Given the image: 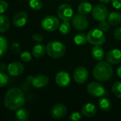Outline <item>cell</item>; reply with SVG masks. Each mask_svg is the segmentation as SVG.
I'll use <instances>...</instances> for the list:
<instances>
[{
	"mask_svg": "<svg viewBox=\"0 0 121 121\" xmlns=\"http://www.w3.org/2000/svg\"><path fill=\"white\" fill-rule=\"evenodd\" d=\"M26 103V97L23 91L17 87L9 89L4 99V106L10 111H17Z\"/></svg>",
	"mask_w": 121,
	"mask_h": 121,
	"instance_id": "1",
	"label": "cell"
},
{
	"mask_svg": "<svg viewBox=\"0 0 121 121\" xmlns=\"http://www.w3.org/2000/svg\"><path fill=\"white\" fill-rule=\"evenodd\" d=\"M113 74L111 64L108 61H100L93 69L94 77L100 82H106L111 79Z\"/></svg>",
	"mask_w": 121,
	"mask_h": 121,
	"instance_id": "2",
	"label": "cell"
},
{
	"mask_svg": "<svg viewBox=\"0 0 121 121\" xmlns=\"http://www.w3.org/2000/svg\"><path fill=\"white\" fill-rule=\"evenodd\" d=\"M47 54L53 59L60 58L65 54L66 48L65 45L60 41H51L46 45Z\"/></svg>",
	"mask_w": 121,
	"mask_h": 121,
	"instance_id": "3",
	"label": "cell"
},
{
	"mask_svg": "<svg viewBox=\"0 0 121 121\" xmlns=\"http://www.w3.org/2000/svg\"><path fill=\"white\" fill-rule=\"evenodd\" d=\"M101 30L100 29H92L88 32L87 40L93 45H101L106 42V36Z\"/></svg>",
	"mask_w": 121,
	"mask_h": 121,
	"instance_id": "4",
	"label": "cell"
},
{
	"mask_svg": "<svg viewBox=\"0 0 121 121\" xmlns=\"http://www.w3.org/2000/svg\"><path fill=\"white\" fill-rule=\"evenodd\" d=\"M86 90L89 94L98 98L106 96L108 94L104 86L101 84L96 82H92L89 83L86 86Z\"/></svg>",
	"mask_w": 121,
	"mask_h": 121,
	"instance_id": "5",
	"label": "cell"
},
{
	"mask_svg": "<svg viewBox=\"0 0 121 121\" xmlns=\"http://www.w3.org/2000/svg\"><path fill=\"white\" fill-rule=\"evenodd\" d=\"M60 21L58 18L55 16H47L41 22V26L43 29L48 32H53L56 30L60 26Z\"/></svg>",
	"mask_w": 121,
	"mask_h": 121,
	"instance_id": "6",
	"label": "cell"
},
{
	"mask_svg": "<svg viewBox=\"0 0 121 121\" xmlns=\"http://www.w3.org/2000/svg\"><path fill=\"white\" fill-rule=\"evenodd\" d=\"M26 82L36 89H41L49 84V79L44 74H38L35 77H27Z\"/></svg>",
	"mask_w": 121,
	"mask_h": 121,
	"instance_id": "7",
	"label": "cell"
},
{
	"mask_svg": "<svg viewBox=\"0 0 121 121\" xmlns=\"http://www.w3.org/2000/svg\"><path fill=\"white\" fill-rule=\"evenodd\" d=\"M58 18L62 21H69L74 16V11L72 7L68 4H62L60 5L57 11Z\"/></svg>",
	"mask_w": 121,
	"mask_h": 121,
	"instance_id": "8",
	"label": "cell"
},
{
	"mask_svg": "<svg viewBox=\"0 0 121 121\" xmlns=\"http://www.w3.org/2000/svg\"><path fill=\"white\" fill-rule=\"evenodd\" d=\"M91 14L93 18L96 21H106L108 16V10L104 4H96L93 7Z\"/></svg>",
	"mask_w": 121,
	"mask_h": 121,
	"instance_id": "9",
	"label": "cell"
},
{
	"mask_svg": "<svg viewBox=\"0 0 121 121\" xmlns=\"http://www.w3.org/2000/svg\"><path fill=\"white\" fill-rule=\"evenodd\" d=\"M72 24L75 29L78 30H84L88 28L89 21L85 15H82L79 13L72 17Z\"/></svg>",
	"mask_w": 121,
	"mask_h": 121,
	"instance_id": "10",
	"label": "cell"
},
{
	"mask_svg": "<svg viewBox=\"0 0 121 121\" xmlns=\"http://www.w3.org/2000/svg\"><path fill=\"white\" fill-rule=\"evenodd\" d=\"M74 81L79 84H84L89 77V72L84 67H77L73 73Z\"/></svg>",
	"mask_w": 121,
	"mask_h": 121,
	"instance_id": "11",
	"label": "cell"
},
{
	"mask_svg": "<svg viewBox=\"0 0 121 121\" xmlns=\"http://www.w3.org/2000/svg\"><path fill=\"white\" fill-rule=\"evenodd\" d=\"M67 108L62 104L55 105L51 109V116L55 120H60L65 117L67 114Z\"/></svg>",
	"mask_w": 121,
	"mask_h": 121,
	"instance_id": "12",
	"label": "cell"
},
{
	"mask_svg": "<svg viewBox=\"0 0 121 121\" xmlns=\"http://www.w3.org/2000/svg\"><path fill=\"white\" fill-rule=\"evenodd\" d=\"M55 80L58 86L61 87H66L70 84L71 77L67 72L65 71H61L57 73V74L55 75Z\"/></svg>",
	"mask_w": 121,
	"mask_h": 121,
	"instance_id": "13",
	"label": "cell"
},
{
	"mask_svg": "<svg viewBox=\"0 0 121 121\" xmlns=\"http://www.w3.org/2000/svg\"><path fill=\"white\" fill-rule=\"evenodd\" d=\"M7 71L9 74L12 77H18L21 75L24 71V66L22 63L18 62H14L10 63L7 67Z\"/></svg>",
	"mask_w": 121,
	"mask_h": 121,
	"instance_id": "14",
	"label": "cell"
},
{
	"mask_svg": "<svg viewBox=\"0 0 121 121\" xmlns=\"http://www.w3.org/2000/svg\"><path fill=\"white\" fill-rule=\"evenodd\" d=\"M106 60L112 64L117 65L121 62V50L119 49H113L106 54Z\"/></svg>",
	"mask_w": 121,
	"mask_h": 121,
	"instance_id": "15",
	"label": "cell"
},
{
	"mask_svg": "<svg viewBox=\"0 0 121 121\" xmlns=\"http://www.w3.org/2000/svg\"><path fill=\"white\" fill-rule=\"evenodd\" d=\"M28 16L26 11H19L15 14L13 18V23L16 27L24 26L28 21Z\"/></svg>",
	"mask_w": 121,
	"mask_h": 121,
	"instance_id": "16",
	"label": "cell"
},
{
	"mask_svg": "<svg viewBox=\"0 0 121 121\" xmlns=\"http://www.w3.org/2000/svg\"><path fill=\"white\" fill-rule=\"evenodd\" d=\"M97 108L94 104L87 103L84 104L82 108V113L86 118H91L96 115Z\"/></svg>",
	"mask_w": 121,
	"mask_h": 121,
	"instance_id": "17",
	"label": "cell"
},
{
	"mask_svg": "<svg viewBox=\"0 0 121 121\" xmlns=\"http://www.w3.org/2000/svg\"><path fill=\"white\" fill-rule=\"evenodd\" d=\"M45 53H47L46 46L43 44H37L32 49V55L36 58L42 57Z\"/></svg>",
	"mask_w": 121,
	"mask_h": 121,
	"instance_id": "18",
	"label": "cell"
},
{
	"mask_svg": "<svg viewBox=\"0 0 121 121\" xmlns=\"http://www.w3.org/2000/svg\"><path fill=\"white\" fill-rule=\"evenodd\" d=\"M104 50L101 45H94L91 50L92 57L97 61H102L104 57Z\"/></svg>",
	"mask_w": 121,
	"mask_h": 121,
	"instance_id": "19",
	"label": "cell"
},
{
	"mask_svg": "<svg viewBox=\"0 0 121 121\" xmlns=\"http://www.w3.org/2000/svg\"><path fill=\"white\" fill-rule=\"evenodd\" d=\"M98 105H99V107L100 108V109L105 112L109 111L112 107V104H111V101H110V99H108V98L104 97V96L101 97V99L99 100Z\"/></svg>",
	"mask_w": 121,
	"mask_h": 121,
	"instance_id": "20",
	"label": "cell"
},
{
	"mask_svg": "<svg viewBox=\"0 0 121 121\" xmlns=\"http://www.w3.org/2000/svg\"><path fill=\"white\" fill-rule=\"evenodd\" d=\"M10 27V20L6 15L1 13L0 16V33L6 32Z\"/></svg>",
	"mask_w": 121,
	"mask_h": 121,
	"instance_id": "21",
	"label": "cell"
},
{
	"mask_svg": "<svg viewBox=\"0 0 121 121\" xmlns=\"http://www.w3.org/2000/svg\"><path fill=\"white\" fill-rule=\"evenodd\" d=\"M93 6L88 1H83L80 3L78 6V13L82 15H87L92 11Z\"/></svg>",
	"mask_w": 121,
	"mask_h": 121,
	"instance_id": "22",
	"label": "cell"
},
{
	"mask_svg": "<svg viewBox=\"0 0 121 121\" xmlns=\"http://www.w3.org/2000/svg\"><path fill=\"white\" fill-rule=\"evenodd\" d=\"M108 21L111 26H118L121 23V14L118 12L113 11L108 14Z\"/></svg>",
	"mask_w": 121,
	"mask_h": 121,
	"instance_id": "23",
	"label": "cell"
},
{
	"mask_svg": "<svg viewBox=\"0 0 121 121\" xmlns=\"http://www.w3.org/2000/svg\"><path fill=\"white\" fill-rule=\"evenodd\" d=\"M29 118L28 111L23 108H20L16 112V119L18 121H26Z\"/></svg>",
	"mask_w": 121,
	"mask_h": 121,
	"instance_id": "24",
	"label": "cell"
},
{
	"mask_svg": "<svg viewBox=\"0 0 121 121\" xmlns=\"http://www.w3.org/2000/svg\"><path fill=\"white\" fill-rule=\"evenodd\" d=\"M74 42L77 45H83L88 42L87 35L85 33H79L74 37Z\"/></svg>",
	"mask_w": 121,
	"mask_h": 121,
	"instance_id": "25",
	"label": "cell"
},
{
	"mask_svg": "<svg viewBox=\"0 0 121 121\" xmlns=\"http://www.w3.org/2000/svg\"><path fill=\"white\" fill-rule=\"evenodd\" d=\"M8 47H9V44H8L7 39L4 35H1L0 36V56L1 57H2L6 53Z\"/></svg>",
	"mask_w": 121,
	"mask_h": 121,
	"instance_id": "26",
	"label": "cell"
},
{
	"mask_svg": "<svg viewBox=\"0 0 121 121\" xmlns=\"http://www.w3.org/2000/svg\"><path fill=\"white\" fill-rule=\"evenodd\" d=\"M59 30L60 32L63 35H67L68 33H69L71 30V25L69 21H63V22L60 23L59 26Z\"/></svg>",
	"mask_w": 121,
	"mask_h": 121,
	"instance_id": "27",
	"label": "cell"
},
{
	"mask_svg": "<svg viewBox=\"0 0 121 121\" xmlns=\"http://www.w3.org/2000/svg\"><path fill=\"white\" fill-rule=\"evenodd\" d=\"M111 91L116 97L121 99V82H116L112 86Z\"/></svg>",
	"mask_w": 121,
	"mask_h": 121,
	"instance_id": "28",
	"label": "cell"
},
{
	"mask_svg": "<svg viewBox=\"0 0 121 121\" xmlns=\"http://www.w3.org/2000/svg\"><path fill=\"white\" fill-rule=\"evenodd\" d=\"M29 5L30 8L35 11H39L43 7L42 0H30Z\"/></svg>",
	"mask_w": 121,
	"mask_h": 121,
	"instance_id": "29",
	"label": "cell"
},
{
	"mask_svg": "<svg viewBox=\"0 0 121 121\" xmlns=\"http://www.w3.org/2000/svg\"><path fill=\"white\" fill-rule=\"evenodd\" d=\"M21 60L24 62H28L31 60L32 59V55L30 52H27V51H24L22 53H21L20 55Z\"/></svg>",
	"mask_w": 121,
	"mask_h": 121,
	"instance_id": "30",
	"label": "cell"
},
{
	"mask_svg": "<svg viewBox=\"0 0 121 121\" xmlns=\"http://www.w3.org/2000/svg\"><path fill=\"white\" fill-rule=\"evenodd\" d=\"M9 82V77L8 76L4 73V72H0V86L4 87Z\"/></svg>",
	"mask_w": 121,
	"mask_h": 121,
	"instance_id": "31",
	"label": "cell"
},
{
	"mask_svg": "<svg viewBox=\"0 0 121 121\" xmlns=\"http://www.w3.org/2000/svg\"><path fill=\"white\" fill-rule=\"evenodd\" d=\"M99 29L101 30L103 32H107L109 28H110V23H108V21H100L99 23Z\"/></svg>",
	"mask_w": 121,
	"mask_h": 121,
	"instance_id": "32",
	"label": "cell"
},
{
	"mask_svg": "<svg viewBox=\"0 0 121 121\" xmlns=\"http://www.w3.org/2000/svg\"><path fill=\"white\" fill-rule=\"evenodd\" d=\"M82 116H83V114L79 112H74L69 116V118L72 121H80L82 118Z\"/></svg>",
	"mask_w": 121,
	"mask_h": 121,
	"instance_id": "33",
	"label": "cell"
},
{
	"mask_svg": "<svg viewBox=\"0 0 121 121\" xmlns=\"http://www.w3.org/2000/svg\"><path fill=\"white\" fill-rule=\"evenodd\" d=\"M11 52L13 53V54H18L20 50H21V45L18 43L17 42H13L11 45V48H10Z\"/></svg>",
	"mask_w": 121,
	"mask_h": 121,
	"instance_id": "34",
	"label": "cell"
},
{
	"mask_svg": "<svg viewBox=\"0 0 121 121\" xmlns=\"http://www.w3.org/2000/svg\"><path fill=\"white\" fill-rule=\"evenodd\" d=\"M9 5L6 1L4 0H1L0 1V10H1V13H4L6 12L8 9Z\"/></svg>",
	"mask_w": 121,
	"mask_h": 121,
	"instance_id": "35",
	"label": "cell"
},
{
	"mask_svg": "<svg viewBox=\"0 0 121 121\" xmlns=\"http://www.w3.org/2000/svg\"><path fill=\"white\" fill-rule=\"evenodd\" d=\"M32 39L35 41L36 43H41L43 42V37L40 35V34H38V33H34L32 35Z\"/></svg>",
	"mask_w": 121,
	"mask_h": 121,
	"instance_id": "36",
	"label": "cell"
},
{
	"mask_svg": "<svg viewBox=\"0 0 121 121\" xmlns=\"http://www.w3.org/2000/svg\"><path fill=\"white\" fill-rule=\"evenodd\" d=\"M113 35H114V37H115L116 39H117V40L121 41V27H119V28H116L114 30Z\"/></svg>",
	"mask_w": 121,
	"mask_h": 121,
	"instance_id": "37",
	"label": "cell"
},
{
	"mask_svg": "<svg viewBox=\"0 0 121 121\" xmlns=\"http://www.w3.org/2000/svg\"><path fill=\"white\" fill-rule=\"evenodd\" d=\"M112 5L116 9H121V0H112Z\"/></svg>",
	"mask_w": 121,
	"mask_h": 121,
	"instance_id": "38",
	"label": "cell"
},
{
	"mask_svg": "<svg viewBox=\"0 0 121 121\" xmlns=\"http://www.w3.org/2000/svg\"><path fill=\"white\" fill-rule=\"evenodd\" d=\"M6 69H7V67H6V65L4 63V62H1L0 63V72H4L5 70H6Z\"/></svg>",
	"mask_w": 121,
	"mask_h": 121,
	"instance_id": "39",
	"label": "cell"
},
{
	"mask_svg": "<svg viewBox=\"0 0 121 121\" xmlns=\"http://www.w3.org/2000/svg\"><path fill=\"white\" fill-rule=\"evenodd\" d=\"M116 72H117V74H118V76L121 78V65H120V66L117 68Z\"/></svg>",
	"mask_w": 121,
	"mask_h": 121,
	"instance_id": "40",
	"label": "cell"
},
{
	"mask_svg": "<svg viewBox=\"0 0 121 121\" xmlns=\"http://www.w3.org/2000/svg\"><path fill=\"white\" fill-rule=\"evenodd\" d=\"M99 1H101V2H102V3L106 4V3H108V2L111 1L112 0H99Z\"/></svg>",
	"mask_w": 121,
	"mask_h": 121,
	"instance_id": "41",
	"label": "cell"
},
{
	"mask_svg": "<svg viewBox=\"0 0 121 121\" xmlns=\"http://www.w3.org/2000/svg\"><path fill=\"white\" fill-rule=\"evenodd\" d=\"M67 1H71V0H67Z\"/></svg>",
	"mask_w": 121,
	"mask_h": 121,
	"instance_id": "42",
	"label": "cell"
}]
</instances>
